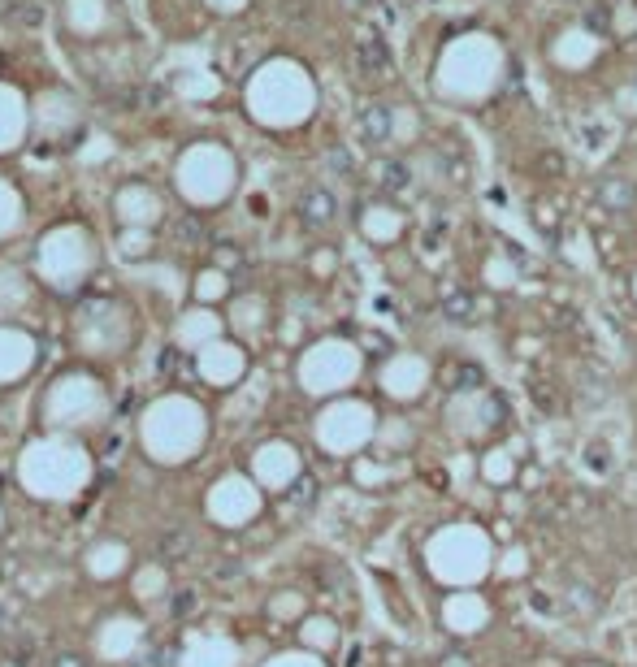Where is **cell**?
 Instances as JSON below:
<instances>
[{"label": "cell", "instance_id": "obj_15", "mask_svg": "<svg viewBox=\"0 0 637 667\" xmlns=\"http://www.w3.org/2000/svg\"><path fill=\"white\" fill-rule=\"evenodd\" d=\"M408 182H412V174H408V165H403V161H386V165H382V187H386L390 195L403 191Z\"/></svg>", "mask_w": 637, "mask_h": 667}, {"label": "cell", "instance_id": "obj_17", "mask_svg": "<svg viewBox=\"0 0 637 667\" xmlns=\"http://www.w3.org/2000/svg\"><path fill=\"white\" fill-rule=\"evenodd\" d=\"M481 382H486L481 364H460V373H455V386H460V390H477Z\"/></svg>", "mask_w": 637, "mask_h": 667}, {"label": "cell", "instance_id": "obj_18", "mask_svg": "<svg viewBox=\"0 0 637 667\" xmlns=\"http://www.w3.org/2000/svg\"><path fill=\"white\" fill-rule=\"evenodd\" d=\"M538 169H542L546 178H559V174H564V161H559L555 152H542V156H538Z\"/></svg>", "mask_w": 637, "mask_h": 667}, {"label": "cell", "instance_id": "obj_22", "mask_svg": "<svg viewBox=\"0 0 637 667\" xmlns=\"http://www.w3.org/2000/svg\"><path fill=\"white\" fill-rule=\"evenodd\" d=\"M0 525H5V516H0Z\"/></svg>", "mask_w": 637, "mask_h": 667}, {"label": "cell", "instance_id": "obj_14", "mask_svg": "<svg viewBox=\"0 0 637 667\" xmlns=\"http://www.w3.org/2000/svg\"><path fill=\"white\" fill-rule=\"evenodd\" d=\"M529 399L538 403V412H559V390L551 386V382H529Z\"/></svg>", "mask_w": 637, "mask_h": 667}, {"label": "cell", "instance_id": "obj_1", "mask_svg": "<svg viewBox=\"0 0 637 667\" xmlns=\"http://www.w3.org/2000/svg\"><path fill=\"white\" fill-rule=\"evenodd\" d=\"M87 473H91L87 451L65 434L31 442L18 460V477L35 499H74L87 486Z\"/></svg>", "mask_w": 637, "mask_h": 667}, {"label": "cell", "instance_id": "obj_11", "mask_svg": "<svg viewBox=\"0 0 637 667\" xmlns=\"http://www.w3.org/2000/svg\"><path fill=\"white\" fill-rule=\"evenodd\" d=\"M356 61H360V70H386L390 52H386V44L377 35H364L360 44H356Z\"/></svg>", "mask_w": 637, "mask_h": 667}, {"label": "cell", "instance_id": "obj_12", "mask_svg": "<svg viewBox=\"0 0 637 667\" xmlns=\"http://www.w3.org/2000/svg\"><path fill=\"white\" fill-rule=\"evenodd\" d=\"M581 460H585V468H590V473L607 477V473H611V464H616V455H611L607 442H590V447L581 451Z\"/></svg>", "mask_w": 637, "mask_h": 667}, {"label": "cell", "instance_id": "obj_9", "mask_svg": "<svg viewBox=\"0 0 637 667\" xmlns=\"http://www.w3.org/2000/svg\"><path fill=\"white\" fill-rule=\"evenodd\" d=\"M390 130H395V117H390L386 104H364L360 109V139L369 143V148H382L390 139Z\"/></svg>", "mask_w": 637, "mask_h": 667}, {"label": "cell", "instance_id": "obj_20", "mask_svg": "<svg viewBox=\"0 0 637 667\" xmlns=\"http://www.w3.org/2000/svg\"><path fill=\"white\" fill-rule=\"evenodd\" d=\"M330 165L338 169V174H347V169H351V161H347V152H343V148H330Z\"/></svg>", "mask_w": 637, "mask_h": 667}, {"label": "cell", "instance_id": "obj_3", "mask_svg": "<svg viewBox=\"0 0 637 667\" xmlns=\"http://www.w3.org/2000/svg\"><path fill=\"white\" fill-rule=\"evenodd\" d=\"M104 416H109V390L87 373L61 377V382H52L44 395V425L52 434H65V438L87 434V429H96Z\"/></svg>", "mask_w": 637, "mask_h": 667}, {"label": "cell", "instance_id": "obj_7", "mask_svg": "<svg viewBox=\"0 0 637 667\" xmlns=\"http://www.w3.org/2000/svg\"><path fill=\"white\" fill-rule=\"evenodd\" d=\"M126 564H130V551L122 542H96L87 551V572L96 581H113V577H122L126 572Z\"/></svg>", "mask_w": 637, "mask_h": 667}, {"label": "cell", "instance_id": "obj_4", "mask_svg": "<svg viewBox=\"0 0 637 667\" xmlns=\"http://www.w3.org/2000/svg\"><path fill=\"white\" fill-rule=\"evenodd\" d=\"M143 646V624L135 616H109L96 629V650H100V659H130L135 650Z\"/></svg>", "mask_w": 637, "mask_h": 667}, {"label": "cell", "instance_id": "obj_8", "mask_svg": "<svg viewBox=\"0 0 637 667\" xmlns=\"http://www.w3.org/2000/svg\"><path fill=\"white\" fill-rule=\"evenodd\" d=\"M594 195H598V204H603L607 213H629V208L637 204V187H633L629 178H620V174H607V178H598Z\"/></svg>", "mask_w": 637, "mask_h": 667}, {"label": "cell", "instance_id": "obj_6", "mask_svg": "<svg viewBox=\"0 0 637 667\" xmlns=\"http://www.w3.org/2000/svg\"><path fill=\"white\" fill-rule=\"evenodd\" d=\"M208 516L221 520V525H234V520L252 516V499H247V490L239 481H221V486L208 494Z\"/></svg>", "mask_w": 637, "mask_h": 667}, {"label": "cell", "instance_id": "obj_2", "mask_svg": "<svg viewBox=\"0 0 637 667\" xmlns=\"http://www.w3.org/2000/svg\"><path fill=\"white\" fill-rule=\"evenodd\" d=\"M204 434H208V421H204L200 403H191L182 395L156 399L152 408L143 412V421H139V442H143V451H148L156 464L191 460V455L204 447Z\"/></svg>", "mask_w": 637, "mask_h": 667}, {"label": "cell", "instance_id": "obj_16", "mask_svg": "<svg viewBox=\"0 0 637 667\" xmlns=\"http://www.w3.org/2000/svg\"><path fill=\"white\" fill-rule=\"evenodd\" d=\"M161 590H165V577H161V572H156V568H143L139 581H135V594H139V598H152V594H161Z\"/></svg>", "mask_w": 637, "mask_h": 667}, {"label": "cell", "instance_id": "obj_5", "mask_svg": "<svg viewBox=\"0 0 637 667\" xmlns=\"http://www.w3.org/2000/svg\"><path fill=\"white\" fill-rule=\"evenodd\" d=\"M35 364V343L26 334H0V386H13Z\"/></svg>", "mask_w": 637, "mask_h": 667}, {"label": "cell", "instance_id": "obj_21", "mask_svg": "<svg viewBox=\"0 0 637 667\" xmlns=\"http://www.w3.org/2000/svg\"><path fill=\"white\" fill-rule=\"evenodd\" d=\"M529 598H533V607H538V611H542V616H551V598H546L542 590H533Z\"/></svg>", "mask_w": 637, "mask_h": 667}, {"label": "cell", "instance_id": "obj_19", "mask_svg": "<svg viewBox=\"0 0 637 667\" xmlns=\"http://www.w3.org/2000/svg\"><path fill=\"white\" fill-rule=\"evenodd\" d=\"M607 22H611L607 9H590V13H585V26H590V31H607Z\"/></svg>", "mask_w": 637, "mask_h": 667}, {"label": "cell", "instance_id": "obj_13", "mask_svg": "<svg viewBox=\"0 0 637 667\" xmlns=\"http://www.w3.org/2000/svg\"><path fill=\"white\" fill-rule=\"evenodd\" d=\"M442 312H447V321H468V317H473V295L451 291L447 299H442Z\"/></svg>", "mask_w": 637, "mask_h": 667}, {"label": "cell", "instance_id": "obj_10", "mask_svg": "<svg viewBox=\"0 0 637 667\" xmlns=\"http://www.w3.org/2000/svg\"><path fill=\"white\" fill-rule=\"evenodd\" d=\"M334 195L325 191V187H312V191H304V200H299V217H304V226H312V230H321V226H330L334 221Z\"/></svg>", "mask_w": 637, "mask_h": 667}]
</instances>
